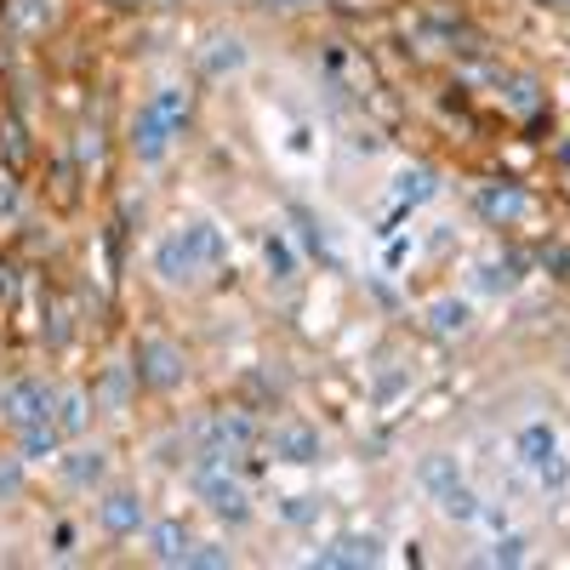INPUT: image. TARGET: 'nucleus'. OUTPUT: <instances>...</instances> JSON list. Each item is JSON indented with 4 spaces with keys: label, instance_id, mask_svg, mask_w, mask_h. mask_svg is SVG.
<instances>
[{
    "label": "nucleus",
    "instance_id": "f03ea898",
    "mask_svg": "<svg viewBox=\"0 0 570 570\" xmlns=\"http://www.w3.org/2000/svg\"><path fill=\"white\" fill-rule=\"evenodd\" d=\"M195 497L223 519V525H246L252 519V497L240 485V462H234L228 451L200 445V456H195Z\"/></svg>",
    "mask_w": 570,
    "mask_h": 570
},
{
    "label": "nucleus",
    "instance_id": "6e6552de",
    "mask_svg": "<svg viewBox=\"0 0 570 570\" xmlns=\"http://www.w3.org/2000/svg\"><path fill=\"white\" fill-rule=\"evenodd\" d=\"M320 570H360V564H383V537H337L331 548L314 553Z\"/></svg>",
    "mask_w": 570,
    "mask_h": 570
},
{
    "label": "nucleus",
    "instance_id": "9b49d317",
    "mask_svg": "<svg viewBox=\"0 0 570 570\" xmlns=\"http://www.w3.org/2000/svg\"><path fill=\"white\" fill-rule=\"evenodd\" d=\"M142 537H149V559H160V564H177L183 570V559H188V537L177 519H155V525H142Z\"/></svg>",
    "mask_w": 570,
    "mask_h": 570
},
{
    "label": "nucleus",
    "instance_id": "dca6fc26",
    "mask_svg": "<svg viewBox=\"0 0 570 570\" xmlns=\"http://www.w3.org/2000/svg\"><path fill=\"white\" fill-rule=\"evenodd\" d=\"M553 451H559V434H553L548 422H525V428L513 434V456L525 462V468H542Z\"/></svg>",
    "mask_w": 570,
    "mask_h": 570
},
{
    "label": "nucleus",
    "instance_id": "c85d7f7f",
    "mask_svg": "<svg viewBox=\"0 0 570 570\" xmlns=\"http://www.w3.org/2000/svg\"><path fill=\"white\" fill-rule=\"evenodd\" d=\"M18 212H23V188H18V177L0 171V223H12Z\"/></svg>",
    "mask_w": 570,
    "mask_h": 570
},
{
    "label": "nucleus",
    "instance_id": "393cba45",
    "mask_svg": "<svg viewBox=\"0 0 570 570\" xmlns=\"http://www.w3.org/2000/svg\"><path fill=\"white\" fill-rule=\"evenodd\" d=\"M131 405V376L115 365L109 376H104V411H126Z\"/></svg>",
    "mask_w": 570,
    "mask_h": 570
},
{
    "label": "nucleus",
    "instance_id": "58836bf2",
    "mask_svg": "<svg viewBox=\"0 0 570 570\" xmlns=\"http://www.w3.org/2000/svg\"><path fill=\"white\" fill-rule=\"evenodd\" d=\"M115 7H137V0H115Z\"/></svg>",
    "mask_w": 570,
    "mask_h": 570
},
{
    "label": "nucleus",
    "instance_id": "a211bd4d",
    "mask_svg": "<svg viewBox=\"0 0 570 570\" xmlns=\"http://www.w3.org/2000/svg\"><path fill=\"white\" fill-rule=\"evenodd\" d=\"M200 63H206L212 75L246 69V40H240V35H212V40H206V52H200Z\"/></svg>",
    "mask_w": 570,
    "mask_h": 570
},
{
    "label": "nucleus",
    "instance_id": "b1692460",
    "mask_svg": "<svg viewBox=\"0 0 570 570\" xmlns=\"http://www.w3.org/2000/svg\"><path fill=\"white\" fill-rule=\"evenodd\" d=\"M513 285H519V263H513V257L480 268V292H513Z\"/></svg>",
    "mask_w": 570,
    "mask_h": 570
},
{
    "label": "nucleus",
    "instance_id": "5701e85b",
    "mask_svg": "<svg viewBox=\"0 0 570 570\" xmlns=\"http://www.w3.org/2000/svg\"><path fill=\"white\" fill-rule=\"evenodd\" d=\"M416 480L440 497L445 485H456V462H451V456H422V462H416Z\"/></svg>",
    "mask_w": 570,
    "mask_h": 570
},
{
    "label": "nucleus",
    "instance_id": "c756f323",
    "mask_svg": "<svg viewBox=\"0 0 570 570\" xmlns=\"http://www.w3.org/2000/svg\"><path fill=\"white\" fill-rule=\"evenodd\" d=\"M12 18H18L23 29H40L46 18H52V0H18V7H12Z\"/></svg>",
    "mask_w": 570,
    "mask_h": 570
},
{
    "label": "nucleus",
    "instance_id": "0eeeda50",
    "mask_svg": "<svg viewBox=\"0 0 570 570\" xmlns=\"http://www.w3.org/2000/svg\"><path fill=\"white\" fill-rule=\"evenodd\" d=\"M473 212H480L485 223H497V228H513V223L531 217V195L519 183H485L480 195H473Z\"/></svg>",
    "mask_w": 570,
    "mask_h": 570
},
{
    "label": "nucleus",
    "instance_id": "7c9ffc66",
    "mask_svg": "<svg viewBox=\"0 0 570 570\" xmlns=\"http://www.w3.org/2000/svg\"><path fill=\"white\" fill-rule=\"evenodd\" d=\"M75 160L91 171V166H98V131H91V126H80L75 131Z\"/></svg>",
    "mask_w": 570,
    "mask_h": 570
},
{
    "label": "nucleus",
    "instance_id": "473e14b6",
    "mask_svg": "<svg viewBox=\"0 0 570 570\" xmlns=\"http://www.w3.org/2000/svg\"><path fill=\"white\" fill-rule=\"evenodd\" d=\"M537 473H542V485H548V491H559V485H564V480H570V462H564V456H559V451H553V456H548V462H542V468H537Z\"/></svg>",
    "mask_w": 570,
    "mask_h": 570
},
{
    "label": "nucleus",
    "instance_id": "bb28decb",
    "mask_svg": "<svg viewBox=\"0 0 570 570\" xmlns=\"http://www.w3.org/2000/svg\"><path fill=\"white\" fill-rule=\"evenodd\" d=\"M531 559V548H525V537H502L491 553H485V564H525Z\"/></svg>",
    "mask_w": 570,
    "mask_h": 570
},
{
    "label": "nucleus",
    "instance_id": "423d86ee",
    "mask_svg": "<svg viewBox=\"0 0 570 570\" xmlns=\"http://www.w3.org/2000/svg\"><path fill=\"white\" fill-rule=\"evenodd\" d=\"M200 445L228 451V456H246V451L257 445V416H252V411H217V416L200 428Z\"/></svg>",
    "mask_w": 570,
    "mask_h": 570
},
{
    "label": "nucleus",
    "instance_id": "412c9836",
    "mask_svg": "<svg viewBox=\"0 0 570 570\" xmlns=\"http://www.w3.org/2000/svg\"><path fill=\"white\" fill-rule=\"evenodd\" d=\"M263 263H268V279H297L303 257L292 252V240H279V234H268L263 240Z\"/></svg>",
    "mask_w": 570,
    "mask_h": 570
},
{
    "label": "nucleus",
    "instance_id": "cd10ccee",
    "mask_svg": "<svg viewBox=\"0 0 570 570\" xmlns=\"http://www.w3.org/2000/svg\"><path fill=\"white\" fill-rule=\"evenodd\" d=\"M69 308L63 303H52V314H46V343H52V348H69Z\"/></svg>",
    "mask_w": 570,
    "mask_h": 570
},
{
    "label": "nucleus",
    "instance_id": "c9c22d12",
    "mask_svg": "<svg viewBox=\"0 0 570 570\" xmlns=\"http://www.w3.org/2000/svg\"><path fill=\"white\" fill-rule=\"evenodd\" d=\"M268 12H292V7H325V0H263Z\"/></svg>",
    "mask_w": 570,
    "mask_h": 570
},
{
    "label": "nucleus",
    "instance_id": "ea45409f",
    "mask_svg": "<svg viewBox=\"0 0 570 570\" xmlns=\"http://www.w3.org/2000/svg\"><path fill=\"white\" fill-rule=\"evenodd\" d=\"M155 7H177V0H155Z\"/></svg>",
    "mask_w": 570,
    "mask_h": 570
},
{
    "label": "nucleus",
    "instance_id": "6ab92c4d",
    "mask_svg": "<svg viewBox=\"0 0 570 570\" xmlns=\"http://www.w3.org/2000/svg\"><path fill=\"white\" fill-rule=\"evenodd\" d=\"M434 171H428V166H405L400 177H394V195L405 200V206H422V200H434Z\"/></svg>",
    "mask_w": 570,
    "mask_h": 570
},
{
    "label": "nucleus",
    "instance_id": "a878e982",
    "mask_svg": "<svg viewBox=\"0 0 570 570\" xmlns=\"http://www.w3.org/2000/svg\"><path fill=\"white\" fill-rule=\"evenodd\" d=\"M292 223H297V240H303V246H308L314 257H331V246L320 240V223H314V217H308L303 206H292Z\"/></svg>",
    "mask_w": 570,
    "mask_h": 570
},
{
    "label": "nucleus",
    "instance_id": "1a4fd4ad",
    "mask_svg": "<svg viewBox=\"0 0 570 570\" xmlns=\"http://www.w3.org/2000/svg\"><path fill=\"white\" fill-rule=\"evenodd\" d=\"M171 142H177V131L155 115V109H142L137 120H131V155L137 160H149V166H160L166 155H171Z\"/></svg>",
    "mask_w": 570,
    "mask_h": 570
},
{
    "label": "nucleus",
    "instance_id": "f257e3e1",
    "mask_svg": "<svg viewBox=\"0 0 570 570\" xmlns=\"http://www.w3.org/2000/svg\"><path fill=\"white\" fill-rule=\"evenodd\" d=\"M217 263H223V234H217V223H206V217L177 223L166 240L155 246V268H160L166 285H188V279L212 274Z\"/></svg>",
    "mask_w": 570,
    "mask_h": 570
},
{
    "label": "nucleus",
    "instance_id": "7ed1b4c3",
    "mask_svg": "<svg viewBox=\"0 0 570 570\" xmlns=\"http://www.w3.org/2000/svg\"><path fill=\"white\" fill-rule=\"evenodd\" d=\"M131 371H137V383L142 389H155V394H171L188 383V354L166 337H142L137 354H131Z\"/></svg>",
    "mask_w": 570,
    "mask_h": 570
},
{
    "label": "nucleus",
    "instance_id": "39448f33",
    "mask_svg": "<svg viewBox=\"0 0 570 570\" xmlns=\"http://www.w3.org/2000/svg\"><path fill=\"white\" fill-rule=\"evenodd\" d=\"M91 519H98L109 537H137V531H142V497H137L131 485L98 491V502H91Z\"/></svg>",
    "mask_w": 570,
    "mask_h": 570
},
{
    "label": "nucleus",
    "instance_id": "2eb2a0df",
    "mask_svg": "<svg viewBox=\"0 0 570 570\" xmlns=\"http://www.w3.org/2000/svg\"><path fill=\"white\" fill-rule=\"evenodd\" d=\"M149 109L183 137L188 126H195V91H188V86H160L155 98H149Z\"/></svg>",
    "mask_w": 570,
    "mask_h": 570
},
{
    "label": "nucleus",
    "instance_id": "4c0bfd02",
    "mask_svg": "<svg viewBox=\"0 0 570 570\" xmlns=\"http://www.w3.org/2000/svg\"><path fill=\"white\" fill-rule=\"evenodd\" d=\"M7 274H18V268H7V263H0V297H7Z\"/></svg>",
    "mask_w": 570,
    "mask_h": 570
},
{
    "label": "nucleus",
    "instance_id": "20e7f679",
    "mask_svg": "<svg viewBox=\"0 0 570 570\" xmlns=\"http://www.w3.org/2000/svg\"><path fill=\"white\" fill-rule=\"evenodd\" d=\"M52 389L46 383H35V376H18V383H7L0 389V416H7L12 428H29V422H46L52 416Z\"/></svg>",
    "mask_w": 570,
    "mask_h": 570
},
{
    "label": "nucleus",
    "instance_id": "aec40b11",
    "mask_svg": "<svg viewBox=\"0 0 570 570\" xmlns=\"http://www.w3.org/2000/svg\"><path fill=\"white\" fill-rule=\"evenodd\" d=\"M434 502H440V513H445V519H456V525H473V519H480V497H473L462 480H456V485H445Z\"/></svg>",
    "mask_w": 570,
    "mask_h": 570
},
{
    "label": "nucleus",
    "instance_id": "9d476101",
    "mask_svg": "<svg viewBox=\"0 0 570 570\" xmlns=\"http://www.w3.org/2000/svg\"><path fill=\"white\" fill-rule=\"evenodd\" d=\"M274 456L292 462V468H314L320 462V434H314L308 422H285L279 434H274Z\"/></svg>",
    "mask_w": 570,
    "mask_h": 570
},
{
    "label": "nucleus",
    "instance_id": "ddd939ff",
    "mask_svg": "<svg viewBox=\"0 0 570 570\" xmlns=\"http://www.w3.org/2000/svg\"><path fill=\"white\" fill-rule=\"evenodd\" d=\"M104 473H109V451H98V445H80V451L63 456V480H69L75 491H98Z\"/></svg>",
    "mask_w": 570,
    "mask_h": 570
},
{
    "label": "nucleus",
    "instance_id": "4be33fe9",
    "mask_svg": "<svg viewBox=\"0 0 570 570\" xmlns=\"http://www.w3.org/2000/svg\"><path fill=\"white\" fill-rule=\"evenodd\" d=\"M228 564L234 553L223 542H188V559H183V570H228Z\"/></svg>",
    "mask_w": 570,
    "mask_h": 570
},
{
    "label": "nucleus",
    "instance_id": "4468645a",
    "mask_svg": "<svg viewBox=\"0 0 570 570\" xmlns=\"http://www.w3.org/2000/svg\"><path fill=\"white\" fill-rule=\"evenodd\" d=\"M422 325L434 331V337H468V325H473V308H468V297H440V303H428Z\"/></svg>",
    "mask_w": 570,
    "mask_h": 570
},
{
    "label": "nucleus",
    "instance_id": "e433bc0d",
    "mask_svg": "<svg viewBox=\"0 0 570 570\" xmlns=\"http://www.w3.org/2000/svg\"><path fill=\"white\" fill-rule=\"evenodd\" d=\"M52 548H58V553H69V548H75V531H69V525H58V531H52Z\"/></svg>",
    "mask_w": 570,
    "mask_h": 570
},
{
    "label": "nucleus",
    "instance_id": "72a5a7b5",
    "mask_svg": "<svg viewBox=\"0 0 570 570\" xmlns=\"http://www.w3.org/2000/svg\"><path fill=\"white\" fill-rule=\"evenodd\" d=\"M23 456H0V497H12L18 485H23V468H18Z\"/></svg>",
    "mask_w": 570,
    "mask_h": 570
},
{
    "label": "nucleus",
    "instance_id": "f8f14e48",
    "mask_svg": "<svg viewBox=\"0 0 570 570\" xmlns=\"http://www.w3.org/2000/svg\"><path fill=\"white\" fill-rule=\"evenodd\" d=\"M18 456H23V462H52V456H63V428H58L52 416L18 428Z\"/></svg>",
    "mask_w": 570,
    "mask_h": 570
},
{
    "label": "nucleus",
    "instance_id": "2f4dec72",
    "mask_svg": "<svg viewBox=\"0 0 570 570\" xmlns=\"http://www.w3.org/2000/svg\"><path fill=\"white\" fill-rule=\"evenodd\" d=\"M279 519H292V525H308V519H314V497H285V502H279Z\"/></svg>",
    "mask_w": 570,
    "mask_h": 570
},
{
    "label": "nucleus",
    "instance_id": "f3484780",
    "mask_svg": "<svg viewBox=\"0 0 570 570\" xmlns=\"http://www.w3.org/2000/svg\"><path fill=\"white\" fill-rule=\"evenodd\" d=\"M52 422L63 428V440H80L86 428H91V394H80V389H63V394L52 400Z\"/></svg>",
    "mask_w": 570,
    "mask_h": 570
},
{
    "label": "nucleus",
    "instance_id": "f704fd0d",
    "mask_svg": "<svg viewBox=\"0 0 570 570\" xmlns=\"http://www.w3.org/2000/svg\"><path fill=\"white\" fill-rule=\"evenodd\" d=\"M0 155H7L12 166L23 160V126H7V137H0Z\"/></svg>",
    "mask_w": 570,
    "mask_h": 570
}]
</instances>
